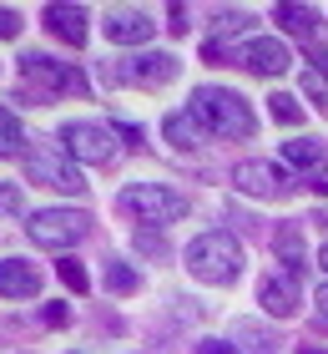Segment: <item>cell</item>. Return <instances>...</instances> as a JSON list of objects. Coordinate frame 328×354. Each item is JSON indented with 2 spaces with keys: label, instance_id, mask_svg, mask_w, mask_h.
<instances>
[{
  "label": "cell",
  "instance_id": "cell-1",
  "mask_svg": "<svg viewBox=\"0 0 328 354\" xmlns=\"http://www.w3.org/2000/svg\"><path fill=\"white\" fill-rule=\"evenodd\" d=\"M192 111H197V122H202L212 137H222V142H248L258 132L253 106L242 102L238 91H227V86H197L192 91Z\"/></svg>",
  "mask_w": 328,
  "mask_h": 354
},
{
  "label": "cell",
  "instance_id": "cell-2",
  "mask_svg": "<svg viewBox=\"0 0 328 354\" xmlns=\"http://www.w3.org/2000/svg\"><path fill=\"white\" fill-rule=\"evenodd\" d=\"M182 263H187L192 279H202V283H233L238 273H242V248H238L233 233L212 228V233H197L192 243H187Z\"/></svg>",
  "mask_w": 328,
  "mask_h": 354
},
{
  "label": "cell",
  "instance_id": "cell-3",
  "mask_svg": "<svg viewBox=\"0 0 328 354\" xmlns=\"http://www.w3.org/2000/svg\"><path fill=\"white\" fill-rule=\"evenodd\" d=\"M117 203H122V213L142 218L146 228H167V223H177L187 213V198L167 183H131V187H122Z\"/></svg>",
  "mask_w": 328,
  "mask_h": 354
},
{
  "label": "cell",
  "instance_id": "cell-4",
  "mask_svg": "<svg viewBox=\"0 0 328 354\" xmlns=\"http://www.w3.org/2000/svg\"><path fill=\"white\" fill-rule=\"evenodd\" d=\"M26 177L41 187H56V192H81V172L71 162V152L61 147V142H30L26 147Z\"/></svg>",
  "mask_w": 328,
  "mask_h": 354
},
{
  "label": "cell",
  "instance_id": "cell-5",
  "mask_svg": "<svg viewBox=\"0 0 328 354\" xmlns=\"http://www.w3.org/2000/svg\"><path fill=\"white\" fill-rule=\"evenodd\" d=\"M26 233L36 248H71L91 233V218L81 207H41V213H30Z\"/></svg>",
  "mask_w": 328,
  "mask_h": 354
},
{
  "label": "cell",
  "instance_id": "cell-6",
  "mask_svg": "<svg viewBox=\"0 0 328 354\" xmlns=\"http://www.w3.org/2000/svg\"><path fill=\"white\" fill-rule=\"evenodd\" d=\"M61 147L76 157V162H91V167H106L117 157V132L102 122H66L61 127Z\"/></svg>",
  "mask_w": 328,
  "mask_h": 354
},
{
  "label": "cell",
  "instance_id": "cell-7",
  "mask_svg": "<svg viewBox=\"0 0 328 354\" xmlns=\"http://www.w3.org/2000/svg\"><path fill=\"white\" fill-rule=\"evenodd\" d=\"M21 76L36 82L41 91H76V96H86V76H81L76 66H66V61H56V56H46V51H26L21 56Z\"/></svg>",
  "mask_w": 328,
  "mask_h": 354
},
{
  "label": "cell",
  "instance_id": "cell-8",
  "mask_svg": "<svg viewBox=\"0 0 328 354\" xmlns=\"http://www.w3.org/2000/svg\"><path fill=\"white\" fill-rule=\"evenodd\" d=\"M233 183L238 192H248V198H262V203H273V198H288L293 183L283 172H278L273 162H238L233 167Z\"/></svg>",
  "mask_w": 328,
  "mask_h": 354
},
{
  "label": "cell",
  "instance_id": "cell-9",
  "mask_svg": "<svg viewBox=\"0 0 328 354\" xmlns=\"http://www.w3.org/2000/svg\"><path fill=\"white\" fill-rule=\"evenodd\" d=\"M288 46L283 41H273V36H253V41H242L238 46V66H248L253 76H283L288 71Z\"/></svg>",
  "mask_w": 328,
  "mask_h": 354
},
{
  "label": "cell",
  "instance_id": "cell-10",
  "mask_svg": "<svg viewBox=\"0 0 328 354\" xmlns=\"http://www.w3.org/2000/svg\"><path fill=\"white\" fill-rule=\"evenodd\" d=\"M172 76H177V56H167V51H142L122 66V82H131V86H167Z\"/></svg>",
  "mask_w": 328,
  "mask_h": 354
},
{
  "label": "cell",
  "instance_id": "cell-11",
  "mask_svg": "<svg viewBox=\"0 0 328 354\" xmlns=\"http://www.w3.org/2000/svg\"><path fill=\"white\" fill-rule=\"evenodd\" d=\"M273 15L293 30V36H303L308 46H313V61H328V46H323V21H318V10H313V6H288V0H283V6H273Z\"/></svg>",
  "mask_w": 328,
  "mask_h": 354
},
{
  "label": "cell",
  "instance_id": "cell-12",
  "mask_svg": "<svg viewBox=\"0 0 328 354\" xmlns=\"http://www.w3.org/2000/svg\"><path fill=\"white\" fill-rule=\"evenodd\" d=\"M102 30H106V41H117V46H146L157 26H152L146 10H111L102 21Z\"/></svg>",
  "mask_w": 328,
  "mask_h": 354
},
{
  "label": "cell",
  "instance_id": "cell-13",
  "mask_svg": "<svg viewBox=\"0 0 328 354\" xmlns=\"http://www.w3.org/2000/svg\"><path fill=\"white\" fill-rule=\"evenodd\" d=\"M0 294L6 299H36L41 294V273L26 259H0Z\"/></svg>",
  "mask_w": 328,
  "mask_h": 354
},
{
  "label": "cell",
  "instance_id": "cell-14",
  "mask_svg": "<svg viewBox=\"0 0 328 354\" xmlns=\"http://www.w3.org/2000/svg\"><path fill=\"white\" fill-rule=\"evenodd\" d=\"M46 30L66 46H86V10L81 6H46Z\"/></svg>",
  "mask_w": 328,
  "mask_h": 354
},
{
  "label": "cell",
  "instance_id": "cell-15",
  "mask_svg": "<svg viewBox=\"0 0 328 354\" xmlns=\"http://www.w3.org/2000/svg\"><path fill=\"white\" fill-rule=\"evenodd\" d=\"M283 157L293 167H303L308 172V183L313 177H328V147L323 142H313V137H303V142H283Z\"/></svg>",
  "mask_w": 328,
  "mask_h": 354
},
{
  "label": "cell",
  "instance_id": "cell-16",
  "mask_svg": "<svg viewBox=\"0 0 328 354\" xmlns=\"http://www.w3.org/2000/svg\"><path fill=\"white\" fill-rule=\"evenodd\" d=\"M258 304H262L273 319H288L293 309H298V294H293L288 279H273V273H268V279L258 283Z\"/></svg>",
  "mask_w": 328,
  "mask_h": 354
},
{
  "label": "cell",
  "instance_id": "cell-17",
  "mask_svg": "<svg viewBox=\"0 0 328 354\" xmlns=\"http://www.w3.org/2000/svg\"><path fill=\"white\" fill-rule=\"evenodd\" d=\"M273 253L288 263V273H303V228L298 223H278L273 228Z\"/></svg>",
  "mask_w": 328,
  "mask_h": 354
},
{
  "label": "cell",
  "instance_id": "cell-18",
  "mask_svg": "<svg viewBox=\"0 0 328 354\" xmlns=\"http://www.w3.org/2000/svg\"><path fill=\"white\" fill-rule=\"evenodd\" d=\"M162 132L177 152H192L197 147V111H167V122H162Z\"/></svg>",
  "mask_w": 328,
  "mask_h": 354
},
{
  "label": "cell",
  "instance_id": "cell-19",
  "mask_svg": "<svg viewBox=\"0 0 328 354\" xmlns=\"http://www.w3.org/2000/svg\"><path fill=\"white\" fill-rule=\"evenodd\" d=\"M30 142L21 137V122H15V111L10 106H0V157H15V152H26Z\"/></svg>",
  "mask_w": 328,
  "mask_h": 354
},
{
  "label": "cell",
  "instance_id": "cell-20",
  "mask_svg": "<svg viewBox=\"0 0 328 354\" xmlns=\"http://www.w3.org/2000/svg\"><path fill=\"white\" fill-rule=\"evenodd\" d=\"M268 111H273V122H283V127L303 122V106H298V96H288V91H273V96H268Z\"/></svg>",
  "mask_w": 328,
  "mask_h": 354
},
{
  "label": "cell",
  "instance_id": "cell-21",
  "mask_svg": "<svg viewBox=\"0 0 328 354\" xmlns=\"http://www.w3.org/2000/svg\"><path fill=\"white\" fill-rule=\"evenodd\" d=\"M303 91L318 102V111L328 117V66H303Z\"/></svg>",
  "mask_w": 328,
  "mask_h": 354
},
{
  "label": "cell",
  "instance_id": "cell-22",
  "mask_svg": "<svg viewBox=\"0 0 328 354\" xmlns=\"http://www.w3.org/2000/svg\"><path fill=\"white\" fill-rule=\"evenodd\" d=\"M137 283L142 279H137V268H131V263H106V288H111V294H131Z\"/></svg>",
  "mask_w": 328,
  "mask_h": 354
},
{
  "label": "cell",
  "instance_id": "cell-23",
  "mask_svg": "<svg viewBox=\"0 0 328 354\" xmlns=\"http://www.w3.org/2000/svg\"><path fill=\"white\" fill-rule=\"evenodd\" d=\"M56 273H61V283L71 288V294H86V288H91V279H86V268H81L76 259H61V263H56Z\"/></svg>",
  "mask_w": 328,
  "mask_h": 354
},
{
  "label": "cell",
  "instance_id": "cell-24",
  "mask_svg": "<svg viewBox=\"0 0 328 354\" xmlns=\"http://www.w3.org/2000/svg\"><path fill=\"white\" fill-rule=\"evenodd\" d=\"M21 187H15V183H0V213H15V218H21Z\"/></svg>",
  "mask_w": 328,
  "mask_h": 354
},
{
  "label": "cell",
  "instance_id": "cell-25",
  "mask_svg": "<svg viewBox=\"0 0 328 354\" xmlns=\"http://www.w3.org/2000/svg\"><path fill=\"white\" fill-rule=\"evenodd\" d=\"M10 36H21V15L10 6H0V41H10Z\"/></svg>",
  "mask_w": 328,
  "mask_h": 354
},
{
  "label": "cell",
  "instance_id": "cell-26",
  "mask_svg": "<svg viewBox=\"0 0 328 354\" xmlns=\"http://www.w3.org/2000/svg\"><path fill=\"white\" fill-rule=\"evenodd\" d=\"M111 132H117L126 147H142V127H131V122H111Z\"/></svg>",
  "mask_w": 328,
  "mask_h": 354
},
{
  "label": "cell",
  "instance_id": "cell-27",
  "mask_svg": "<svg viewBox=\"0 0 328 354\" xmlns=\"http://www.w3.org/2000/svg\"><path fill=\"white\" fill-rule=\"evenodd\" d=\"M197 354H238V349L227 344V339H202V344H197Z\"/></svg>",
  "mask_w": 328,
  "mask_h": 354
},
{
  "label": "cell",
  "instance_id": "cell-28",
  "mask_svg": "<svg viewBox=\"0 0 328 354\" xmlns=\"http://www.w3.org/2000/svg\"><path fill=\"white\" fill-rule=\"evenodd\" d=\"M66 319H71V309H66V304H51V309H46V324H51V329H61Z\"/></svg>",
  "mask_w": 328,
  "mask_h": 354
},
{
  "label": "cell",
  "instance_id": "cell-29",
  "mask_svg": "<svg viewBox=\"0 0 328 354\" xmlns=\"http://www.w3.org/2000/svg\"><path fill=\"white\" fill-rule=\"evenodd\" d=\"M137 248H146V253H162V238H157V233H142V228H137Z\"/></svg>",
  "mask_w": 328,
  "mask_h": 354
},
{
  "label": "cell",
  "instance_id": "cell-30",
  "mask_svg": "<svg viewBox=\"0 0 328 354\" xmlns=\"http://www.w3.org/2000/svg\"><path fill=\"white\" fill-rule=\"evenodd\" d=\"M313 304H318V324H328V283L313 294Z\"/></svg>",
  "mask_w": 328,
  "mask_h": 354
},
{
  "label": "cell",
  "instance_id": "cell-31",
  "mask_svg": "<svg viewBox=\"0 0 328 354\" xmlns=\"http://www.w3.org/2000/svg\"><path fill=\"white\" fill-rule=\"evenodd\" d=\"M172 30H177V36L187 30V10H182V6H172Z\"/></svg>",
  "mask_w": 328,
  "mask_h": 354
},
{
  "label": "cell",
  "instance_id": "cell-32",
  "mask_svg": "<svg viewBox=\"0 0 328 354\" xmlns=\"http://www.w3.org/2000/svg\"><path fill=\"white\" fill-rule=\"evenodd\" d=\"M303 354H328V349H318V344H303Z\"/></svg>",
  "mask_w": 328,
  "mask_h": 354
},
{
  "label": "cell",
  "instance_id": "cell-33",
  "mask_svg": "<svg viewBox=\"0 0 328 354\" xmlns=\"http://www.w3.org/2000/svg\"><path fill=\"white\" fill-rule=\"evenodd\" d=\"M318 263H323V268H328V243H323V253H318Z\"/></svg>",
  "mask_w": 328,
  "mask_h": 354
}]
</instances>
